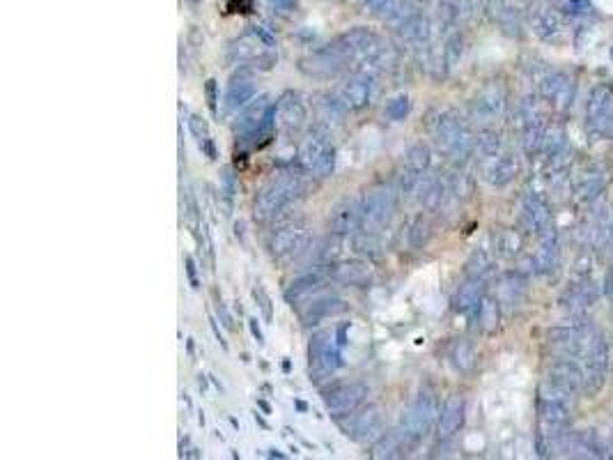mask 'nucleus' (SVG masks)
<instances>
[{
    "label": "nucleus",
    "mask_w": 613,
    "mask_h": 460,
    "mask_svg": "<svg viewBox=\"0 0 613 460\" xmlns=\"http://www.w3.org/2000/svg\"><path fill=\"white\" fill-rule=\"evenodd\" d=\"M299 189H301L299 175H292V173H283V175L269 180L255 198V219L257 221L274 219L278 212H283L294 200Z\"/></svg>",
    "instance_id": "1"
},
{
    "label": "nucleus",
    "mask_w": 613,
    "mask_h": 460,
    "mask_svg": "<svg viewBox=\"0 0 613 460\" xmlns=\"http://www.w3.org/2000/svg\"><path fill=\"white\" fill-rule=\"evenodd\" d=\"M340 350H342V347L338 345L336 336L331 334L329 329L317 332L313 339H310V345H308L310 375H313L317 382L324 380V377H329L342 364Z\"/></svg>",
    "instance_id": "2"
},
{
    "label": "nucleus",
    "mask_w": 613,
    "mask_h": 460,
    "mask_svg": "<svg viewBox=\"0 0 613 460\" xmlns=\"http://www.w3.org/2000/svg\"><path fill=\"white\" fill-rule=\"evenodd\" d=\"M274 118H276V106L272 104V97L269 95H259L253 99L251 104H246L242 116L237 118L235 129L242 136H267L274 127Z\"/></svg>",
    "instance_id": "3"
},
{
    "label": "nucleus",
    "mask_w": 613,
    "mask_h": 460,
    "mask_svg": "<svg viewBox=\"0 0 613 460\" xmlns=\"http://www.w3.org/2000/svg\"><path fill=\"white\" fill-rule=\"evenodd\" d=\"M398 208V191L393 187H379L363 198V226L361 230L377 232L393 219Z\"/></svg>",
    "instance_id": "4"
},
{
    "label": "nucleus",
    "mask_w": 613,
    "mask_h": 460,
    "mask_svg": "<svg viewBox=\"0 0 613 460\" xmlns=\"http://www.w3.org/2000/svg\"><path fill=\"white\" fill-rule=\"evenodd\" d=\"M299 163L301 168L315 173L317 178H326L336 168V150L324 136H310L299 150Z\"/></svg>",
    "instance_id": "5"
},
{
    "label": "nucleus",
    "mask_w": 613,
    "mask_h": 460,
    "mask_svg": "<svg viewBox=\"0 0 613 460\" xmlns=\"http://www.w3.org/2000/svg\"><path fill=\"white\" fill-rule=\"evenodd\" d=\"M308 247H310V232L306 226H299V223L280 228L269 237V253L276 260L299 258L301 253L308 251Z\"/></svg>",
    "instance_id": "6"
},
{
    "label": "nucleus",
    "mask_w": 613,
    "mask_h": 460,
    "mask_svg": "<svg viewBox=\"0 0 613 460\" xmlns=\"http://www.w3.org/2000/svg\"><path fill=\"white\" fill-rule=\"evenodd\" d=\"M368 396V387L363 382H347V384H336L329 392H324V405L331 416L342 419L356 412L363 405Z\"/></svg>",
    "instance_id": "7"
},
{
    "label": "nucleus",
    "mask_w": 613,
    "mask_h": 460,
    "mask_svg": "<svg viewBox=\"0 0 613 460\" xmlns=\"http://www.w3.org/2000/svg\"><path fill=\"white\" fill-rule=\"evenodd\" d=\"M588 127L595 134H611L613 131V86H595L590 92L586 108Z\"/></svg>",
    "instance_id": "8"
},
{
    "label": "nucleus",
    "mask_w": 613,
    "mask_h": 460,
    "mask_svg": "<svg viewBox=\"0 0 613 460\" xmlns=\"http://www.w3.org/2000/svg\"><path fill=\"white\" fill-rule=\"evenodd\" d=\"M434 416H436V401H434V396L421 394V396L409 405V410L404 412L402 426L407 428L409 435H411L413 439H418V437L428 435V431H430L432 424H434Z\"/></svg>",
    "instance_id": "9"
},
{
    "label": "nucleus",
    "mask_w": 613,
    "mask_h": 460,
    "mask_svg": "<svg viewBox=\"0 0 613 460\" xmlns=\"http://www.w3.org/2000/svg\"><path fill=\"white\" fill-rule=\"evenodd\" d=\"M363 226V198H345L331 210L329 230L334 235H349Z\"/></svg>",
    "instance_id": "10"
},
{
    "label": "nucleus",
    "mask_w": 613,
    "mask_h": 460,
    "mask_svg": "<svg viewBox=\"0 0 613 460\" xmlns=\"http://www.w3.org/2000/svg\"><path fill=\"white\" fill-rule=\"evenodd\" d=\"M370 97H372V76L366 74H354L345 83H340V88L336 90V99L345 111L366 108Z\"/></svg>",
    "instance_id": "11"
},
{
    "label": "nucleus",
    "mask_w": 613,
    "mask_h": 460,
    "mask_svg": "<svg viewBox=\"0 0 613 460\" xmlns=\"http://www.w3.org/2000/svg\"><path fill=\"white\" fill-rule=\"evenodd\" d=\"M342 431L354 442H368V439L377 437L381 431V414L375 405L366 407V410H356L347 416V424H342Z\"/></svg>",
    "instance_id": "12"
},
{
    "label": "nucleus",
    "mask_w": 613,
    "mask_h": 460,
    "mask_svg": "<svg viewBox=\"0 0 613 460\" xmlns=\"http://www.w3.org/2000/svg\"><path fill=\"white\" fill-rule=\"evenodd\" d=\"M522 221L528 230H535L537 235L552 228V212L547 200L537 193H526L522 200Z\"/></svg>",
    "instance_id": "13"
},
{
    "label": "nucleus",
    "mask_w": 613,
    "mask_h": 460,
    "mask_svg": "<svg viewBox=\"0 0 613 460\" xmlns=\"http://www.w3.org/2000/svg\"><path fill=\"white\" fill-rule=\"evenodd\" d=\"M572 92H575L572 81H570V76L563 74V71H552V74H547L542 81H540V95L549 99L558 108L570 106Z\"/></svg>",
    "instance_id": "14"
},
{
    "label": "nucleus",
    "mask_w": 613,
    "mask_h": 460,
    "mask_svg": "<svg viewBox=\"0 0 613 460\" xmlns=\"http://www.w3.org/2000/svg\"><path fill=\"white\" fill-rule=\"evenodd\" d=\"M342 311V302L336 295H315L313 300H308L304 306L299 309V315L304 324H317L319 320L334 318Z\"/></svg>",
    "instance_id": "15"
},
{
    "label": "nucleus",
    "mask_w": 613,
    "mask_h": 460,
    "mask_svg": "<svg viewBox=\"0 0 613 460\" xmlns=\"http://www.w3.org/2000/svg\"><path fill=\"white\" fill-rule=\"evenodd\" d=\"M430 129H432L436 143H439L443 150H448L453 143L466 131V125L462 122L460 116L453 113V111H443V113L436 116V120H432Z\"/></svg>",
    "instance_id": "16"
},
{
    "label": "nucleus",
    "mask_w": 613,
    "mask_h": 460,
    "mask_svg": "<svg viewBox=\"0 0 613 460\" xmlns=\"http://www.w3.org/2000/svg\"><path fill=\"white\" fill-rule=\"evenodd\" d=\"M342 67H345V58H342L336 48L321 51V53L301 63V69H304L308 76H315V78H331V76H336Z\"/></svg>",
    "instance_id": "17"
},
{
    "label": "nucleus",
    "mask_w": 613,
    "mask_h": 460,
    "mask_svg": "<svg viewBox=\"0 0 613 460\" xmlns=\"http://www.w3.org/2000/svg\"><path fill=\"white\" fill-rule=\"evenodd\" d=\"M503 108H505V95L498 86H487L473 99V116L478 120H494L503 113Z\"/></svg>",
    "instance_id": "18"
},
{
    "label": "nucleus",
    "mask_w": 613,
    "mask_h": 460,
    "mask_svg": "<svg viewBox=\"0 0 613 460\" xmlns=\"http://www.w3.org/2000/svg\"><path fill=\"white\" fill-rule=\"evenodd\" d=\"M413 442V437L409 435L407 428H393V431L383 433L379 437V442L372 449V456L375 458H398L409 449V444Z\"/></svg>",
    "instance_id": "19"
},
{
    "label": "nucleus",
    "mask_w": 613,
    "mask_h": 460,
    "mask_svg": "<svg viewBox=\"0 0 613 460\" xmlns=\"http://www.w3.org/2000/svg\"><path fill=\"white\" fill-rule=\"evenodd\" d=\"M306 116H308V111H306L304 99L294 95V92H287V95L280 99L278 120H280V127L285 131H297L306 122Z\"/></svg>",
    "instance_id": "20"
},
{
    "label": "nucleus",
    "mask_w": 613,
    "mask_h": 460,
    "mask_svg": "<svg viewBox=\"0 0 613 460\" xmlns=\"http://www.w3.org/2000/svg\"><path fill=\"white\" fill-rule=\"evenodd\" d=\"M549 382L556 384L567 396L577 394L584 389V371L577 368L572 362H556V366L552 368V375H549Z\"/></svg>",
    "instance_id": "21"
},
{
    "label": "nucleus",
    "mask_w": 613,
    "mask_h": 460,
    "mask_svg": "<svg viewBox=\"0 0 613 460\" xmlns=\"http://www.w3.org/2000/svg\"><path fill=\"white\" fill-rule=\"evenodd\" d=\"M464 414H466V403L462 396H450L445 405L441 407L439 414V435L441 437H450L462 428L464 424Z\"/></svg>",
    "instance_id": "22"
},
{
    "label": "nucleus",
    "mask_w": 613,
    "mask_h": 460,
    "mask_svg": "<svg viewBox=\"0 0 613 460\" xmlns=\"http://www.w3.org/2000/svg\"><path fill=\"white\" fill-rule=\"evenodd\" d=\"M517 173H519V161L512 155H496L492 157L490 166L485 168L487 182L492 187H505V184H510L517 178Z\"/></svg>",
    "instance_id": "23"
},
{
    "label": "nucleus",
    "mask_w": 613,
    "mask_h": 460,
    "mask_svg": "<svg viewBox=\"0 0 613 460\" xmlns=\"http://www.w3.org/2000/svg\"><path fill=\"white\" fill-rule=\"evenodd\" d=\"M255 92H257V88L251 78H232V83L227 86L225 99H223L225 111L227 113H235V111L244 108L246 104H251Z\"/></svg>",
    "instance_id": "24"
},
{
    "label": "nucleus",
    "mask_w": 613,
    "mask_h": 460,
    "mask_svg": "<svg viewBox=\"0 0 613 460\" xmlns=\"http://www.w3.org/2000/svg\"><path fill=\"white\" fill-rule=\"evenodd\" d=\"M267 46L269 44L257 33L246 35L242 39H237V42L230 46V58L235 60V63H255V60L264 56Z\"/></svg>",
    "instance_id": "25"
},
{
    "label": "nucleus",
    "mask_w": 613,
    "mask_h": 460,
    "mask_svg": "<svg viewBox=\"0 0 613 460\" xmlns=\"http://www.w3.org/2000/svg\"><path fill=\"white\" fill-rule=\"evenodd\" d=\"M526 295V279L517 272H508L498 283V300L503 306H519Z\"/></svg>",
    "instance_id": "26"
},
{
    "label": "nucleus",
    "mask_w": 613,
    "mask_h": 460,
    "mask_svg": "<svg viewBox=\"0 0 613 460\" xmlns=\"http://www.w3.org/2000/svg\"><path fill=\"white\" fill-rule=\"evenodd\" d=\"M485 295V279H469L455 295V309L462 313H469L478 309Z\"/></svg>",
    "instance_id": "27"
},
{
    "label": "nucleus",
    "mask_w": 613,
    "mask_h": 460,
    "mask_svg": "<svg viewBox=\"0 0 613 460\" xmlns=\"http://www.w3.org/2000/svg\"><path fill=\"white\" fill-rule=\"evenodd\" d=\"M329 279H334L338 283H349V285H356L368 281L370 276V267L363 262H340V265H331L326 270Z\"/></svg>",
    "instance_id": "28"
},
{
    "label": "nucleus",
    "mask_w": 613,
    "mask_h": 460,
    "mask_svg": "<svg viewBox=\"0 0 613 460\" xmlns=\"http://www.w3.org/2000/svg\"><path fill=\"white\" fill-rule=\"evenodd\" d=\"M540 414H542V421L552 428V431H563L570 421L565 401H554V398H542V403H540Z\"/></svg>",
    "instance_id": "29"
},
{
    "label": "nucleus",
    "mask_w": 613,
    "mask_h": 460,
    "mask_svg": "<svg viewBox=\"0 0 613 460\" xmlns=\"http://www.w3.org/2000/svg\"><path fill=\"white\" fill-rule=\"evenodd\" d=\"M321 288V272H315V274H306L301 276V279H297L289 288L285 290V300L289 304H299V300L308 297V295H313L315 290Z\"/></svg>",
    "instance_id": "30"
},
{
    "label": "nucleus",
    "mask_w": 613,
    "mask_h": 460,
    "mask_svg": "<svg viewBox=\"0 0 613 460\" xmlns=\"http://www.w3.org/2000/svg\"><path fill=\"white\" fill-rule=\"evenodd\" d=\"M189 129H191L193 138L198 140V145L205 155L210 159H216V148H214V140L210 134V127H207V120L200 116H189Z\"/></svg>",
    "instance_id": "31"
},
{
    "label": "nucleus",
    "mask_w": 613,
    "mask_h": 460,
    "mask_svg": "<svg viewBox=\"0 0 613 460\" xmlns=\"http://www.w3.org/2000/svg\"><path fill=\"white\" fill-rule=\"evenodd\" d=\"M478 322H480V329L492 334L496 332L498 322H501V306L498 302L490 300V297H483L480 306H478Z\"/></svg>",
    "instance_id": "32"
},
{
    "label": "nucleus",
    "mask_w": 613,
    "mask_h": 460,
    "mask_svg": "<svg viewBox=\"0 0 613 460\" xmlns=\"http://www.w3.org/2000/svg\"><path fill=\"white\" fill-rule=\"evenodd\" d=\"M475 359H478L475 347H473L469 341H457V343L450 347V362L455 364L457 371L469 373L471 368L475 366Z\"/></svg>",
    "instance_id": "33"
},
{
    "label": "nucleus",
    "mask_w": 613,
    "mask_h": 460,
    "mask_svg": "<svg viewBox=\"0 0 613 460\" xmlns=\"http://www.w3.org/2000/svg\"><path fill=\"white\" fill-rule=\"evenodd\" d=\"M545 138H547V129H545L542 118L533 120V122H526V127H524V150L528 152V155H535L537 150H542Z\"/></svg>",
    "instance_id": "34"
},
{
    "label": "nucleus",
    "mask_w": 613,
    "mask_h": 460,
    "mask_svg": "<svg viewBox=\"0 0 613 460\" xmlns=\"http://www.w3.org/2000/svg\"><path fill=\"white\" fill-rule=\"evenodd\" d=\"M404 163H407L409 170H418V173L428 170L430 163H432V152H430V148L423 145V143H416V145L409 148Z\"/></svg>",
    "instance_id": "35"
},
{
    "label": "nucleus",
    "mask_w": 613,
    "mask_h": 460,
    "mask_svg": "<svg viewBox=\"0 0 613 460\" xmlns=\"http://www.w3.org/2000/svg\"><path fill=\"white\" fill-rule=\"evenodd\" d=\"M351 247L359 255H368V258H375V255L381 253V242L377 237V232H370V230H363L361 235H356Z\"/></svg>",
    "instance_id": "36"
},
{
    "label": "nucleus",
    "mask_w": 613,
    "mask_h": 460,
    "mask_svg": "<svg viewBox=\"0 0 613 460\" xmlns=\"http://www.w3.org/2000/svg\"><path fill=\"white\" fill-rule=\"evenodd\" d=\"M490 270H492L490 253H487L485 249L473 251L471 258H469V262H466V274H469V279H485Z\"/></svg>",
    "instance_id": "37"
},
{
    "label": "nucleus",
    "mask_w": 613,
    "mask_h": 460,
    "mask_svg": "<svg viewBox=\"0 0 613 460\" xmlns=\"http://www.w3.org/2000/svg\"><path fill=\"white\" fill-rule=\"evenodd\" d=\"M522 249V237L515 230H501L496 235V251L503 255V258H512Z\"/></svg>",
    "instance_id": "38"
},
{
    "label": "nucleus",
    "mask_w": 613,
    "mask_h": 460,
    "mask_svg": "<svg viewBox=\"0 0 613 460\" xmlns=\"http://www.w3.org/2000/svg\"><path fill=\"white\" fill-rule=\"evenodd\" d=\"M409 111H411L409 97L407 95H396L386 104V108H383V116H386L388 120H393V122H402L404 118L409 116Z\"/></svg>",
    "instance_id": "39"
},
{
    "label": "nucleus",
    "mask_w": 613,
    "mask_h": 460,
    "mask_svg": "<svg viewBox=\"0 0 613 460\" xmlns=\"http://www.w3.org/2000/svg\"><path fill=\"white\" fill-rule=\"evenodd\" d=\"M498 148H501V140H498V134H494V131H483V134L475 136V150L483 157H496Z\"/></svg>",
    "instance_id": "40"
},
{
    "label": "nucleus",
    "mask_w": 613,
    "mask_h": 460,
    "mask_svg": "<svg viewBox=\"0 0 613 460\" xmlns=\"http://www.w3.org/2000/svg\"><path fill=\"white\" fill-rule=\"evenodd\" d=\"M235 193H237V180L232 175V168L225 166L221 170V198L225 203L227 210H232V203H235Z\"/></svg>",
    "instance_id": "41"
},
{
    "label": "nucleus",
    "mask_w": 613,
    "mask_h": 460,
    "mask_svg": "<svg viewBox=\"0 0 613 460\" xmlns=\"http://www.w3.org/2000/svg\"><path fill=\"white\" fill-rule=\"evenodd\" d=\"M428 240H430V223L425 221L423 217H418L413 221L411 230H409V242H411L413 249H423L425 244H428Z\"/></svg>",
    "instance_id": "42"
},
{
    "label": "nucleus",
    "mask_w": 613,
    "mask_h": 460,
    "mask_svg": "<svg viewBox=\"0 0 613 460\" xmlns=\"http://www.w3.org/2000/svg\"><path fill=\"white\" fill-rule=\"evenodd\" d=\"M253 297H255V302H257V306H259V311H262V318H264L267 322H272V320H274V304H272V297L267 295V290H264V288H255V290H253Z\"/></svg>",
    "instance_id": "43"
},
{
    "label": "nucleus",
    "mask_w": 613,
    "mask_h": 460,
    "mask_svg": "<svg viewBox=\"0 0 613 460\" xmlns=\"http://www.w3.org/2000/svg\"><path fill=\"white\" fill-rule=\"evenodd\" d=\"M602 184H604L602 175H593V178L588 175V178H584V182H581V193H584L586 198H595L602 191Z\"/></svg>",
    "instance_id": "44"
},
{
    "label": "nucleus",
    "mask_w": 613,
    "mask_h": 460,
    "mask_svg": "<svg viewBox=\"0 0 613 460\" xmlns=\"http://www.w3.org/2000/svg\"><path fill=\"white\" fill-rule=\"evenodd\" d=\"M214 309H216V315L218 318H221V322L227 327V329H235V324H232V318H230V313H227V309H225V304H223V300H218V295H216V302H214Z\"/></svg>",
    "instance_id": "45"
},
{
    "label": "nucleus",
    "mask_w": 613,
    "mask_h": 460,
    "mask_svg": "<svg viewBox=\"0 0 613 460\" xmlns=\"http://www.w3.org/2000/svg\"><path fill=\"white\" fill-rule=\"evenodd\" d=\"M205 95H207V106H210L212 113H216V101H218V97H216V81H214V78H210V81L205 83Z\"/></svg>",
    "instance_id": "46"
},
{
    "label": "nucleus",
    "mask_w": 613,
    "mask_h": 460,
    "mask_svg": "<svg viewBox=\"0 0 613 460\" xmlns=\"http://www.w3.org/2000/svg\"><path fill=\"white\" fill-rule=\"evenodd\" d=\"M184 262H186V274H189L191 288L198 290V288H200V281H198V276H195V262H193V258H191V255H186Z\"/></svg>",
    "instance_id": "47"
},
{
    "label": "nucleus",
    "mask_w": 613,
    "mask_h": 460,
    "mask_svg": "<svg viewBox=\"0 0 613 460\" xmlns=\"http://www.w3.org/2000/svg\"><path fill=\"white\" fill-rule=\"evenodd\" d=\"M248 327H251V332H253V336H255V339H257V343H259V345H262V343H264V336H262V332H259V327H257V320H255V318H251V320H248Z\"/></svg>",
    "instance_id": "48"
}]
</instances>
